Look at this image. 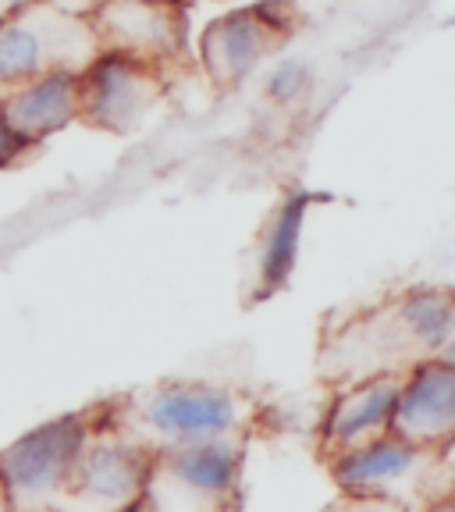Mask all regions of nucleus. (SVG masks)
<instances>
[{
  "mask_svg": "<svg viewBox=\"0 0 455 512\" xmlns=\"http://www.w3.org/2000/svg\"><path fill=\"white\" fill-rule=\"evenodd\" d=\"M455 328L452 288L416 285L384 299L374 310L352 313L320 345L317 370L331 388H349L367 377L409 374L434 360Z\"/></svg>",
  "mask_w": 455,
  "mask_h": 512,
  "instance_id": "nucleus-1",
  "label": "nucleus"
},
{
  "mask_svg": "<svg viewBox=\"0 0 455 512\" xmlns=\"http://www.w3.org/2000/svg\"><path fill=\"white\" fill-rule=\"evenodd\" d=\"M104 420L143 452L239 441L249 445L260 420L253 395L210 381H157L104 402Z\"/></svg>",
  "mask_w": 455,
  "mask_h": 512,
  "instance_id": "nucleus-2",
  "label": "nucleus"
},
{
  "mask_svg": "<svg viewBox=\"0 0 455 512\" xmlns=\"http://www.w3.org/2000/svg\"><path fill=\"white\" fill-rule=\"evenodd\" d=\"M100 406L54 416L0 448V484L15 512H61Z\"/></svg>",
  "mask_w": 455,
  "mask_h": 512,
  "instance_id": "nucleus-3",
  "label": "nucleus"
},
{
  "mask_svg": "<svg viewBox=\"0 0 455 512\" xmlns=\"http://www.w3.org/2000/svg\"><path fill=\"white\" fill-rule=\"evenodd\" d=\"M242 459L246 445L239 441L157 452L143 495L160 512H239Z\"/></svg>",
  "mask_w": 455,
  "mask_h": 512,
  "instance_id": "nucleus-4",
  "label": "nucleus"
},
{
  "mask_svg": "<svg viewBox=\"0 0 455 512\" xmlns=\"http://www.w3.org/2000/svg\"><path fill=\"white\" fill-rule=\"evenodd\" d=\"M100 43L86 15L64 11L50 0L0 25V93L36 79L50 68L82 72Z\"/></svg>",
  "mask_w": 455,
  "mask_h": 512,
  "instance_id": "nucleus-5",
  "label": "nucleus"
},
{
  "mask_svg": "<svg viewBox=\"0 0 455 512\" xmlns=\"http://www.w3.org/2000/svg\"><path fill=\"white\" fill-rule=\"evenodd\" d=\"M328 473L342 495L388 498L409 512H427L445 498L438 477V452L416 448L395 434H384L374 445L356 448L328 463Z\"/></svg>",
  "mask_w": 455,
  "mask_h": 512,
  "instance_id": "nucleus-6",
  "label": "nucleus"
},
{
  "mask_svg": "<svg viewBox=\"0 0 455 512\" xmlns=\"http://www.w3.org/2000/svg\"><path fill=\"white\" fill-rule=\"evenodd\" d=\"M164 93V68L118 50H96L93 61L79 72V121L111 136H132L153 118Z\"/></svg>",
  "mask_w": 455,
  "mask_h": 512,
  "instance_id": "nucleus-7",
  "label": "nucleus"
},
{
  "mask_svg": "<svg viewBox=\"0 0 455 512\" xmlns=\"http://www.w3.org/2000/svg\"><path fill=\"white\" fill-rule=\"evenodd\" d=\"M150 459V452L121 438L107 424L104 402H100V413H96L93 431L79 452L61 512H121L136 498H143Z\"/></svg>",
  "mask_w": 455,
  "mask_h": 512,
  "instance_id": "nucleus-8",
  "label": "nucleus"
},
{
  "mask_svg": "<svg viewBox=\"0 0 455 512\" xmlns=\"http://www.w3.org/2000/svg\"><path fill=\"white\" fill-rule=\"evenodd\" d=\"M89 25L100 50H118L164 72L185 54L189 40L185 0H100L89 11Z\"/></svg>",
  "mask_w": 455,
  "mask_h": 512,
  "instance_id": "nucleus-9",
  "label": "nucleus"
},
{
  "mask_svg": "<svg viewBox=\"0 0 455 512\" xmlns=\"http://www.w3.org/2000/svg\"><path fill=\"white\" fill-rule=\"evenodd\" d=\"M285 29L256 8H235L214 18L200 36V64L217 89H232L256 72V64L271 57Z\"/></svg>",
  "mask_w": 455,
  "mask_h": 512,
  "instance_id": "nucleus-10",
  "label": "nucleus"
},
{
  "mask_svg": "<svg viewBox=\"0 0 455 512\" xmlns=\"http://www.w3.org/2000/svg\"><path fill=\"white\" fill-rule=\"evenodd\" d=\"M402 381H406V374H381L349 384V388H338L328 420H324V434H320L324 466L349 456L356 448L374 445L384 434H392V413L399 402Z\"/></svg>",
  "mask_w": 455,
  "mask_h": 512,
  "instance_id": "nucleus-11",
  "label": "nucleus"
},
{
  "mask_svg": "<svg viewBox=\"0 0 455 512\" xmlns=\"http://www.w3.org/2000/svg\"><path fill=\"white\" fill-rule=\"evenodd\" d=\"M392 434L416 448L441 452L455 441V367L424 360L402 381L392 413Z\"/></svg>",
  "mask_w": 455,
  "mask_h": 512,
  "instance_id": "nucleus-12",
  "label": "nucleus"
},
{
  "mask_svg": "<svg viewBox=\"0 0 455 512\" xmlns=\"http://www.w3.org/2000/svg\"><path fill=\"white\" fill-rule=\"evenodd\" d=\"M0 121L43 146L50 136L79 121V72L50 68L36 79L0 93Z\"/></svg>",
  "mask_w": 455,
  "mask_h": 512,
  "instance_id": "nucleus-13",
  "label": "nucleus"
},
{
  "mask_svg": "<svg viewBox=\"0 0 455 512\" xmlns=\"http://www.w3.org/2000/svg\"><path fill=\"white\" fill-rule=\"evenodd\" d=\"M310 203L313 196L306 189H292L278 203V210H274L271 224H267L264 232V242H260V256H256V285H260L256 296H271V292L288 285L299 260V239H303Z\"/></svg>",
  "mask_w": 455,
  "mask_h": 512,
  "instance_id": "nucleus-14",
  "label": "nucleus"
},
{
  "mask_svg": "<svg viewBox=\"0 0 455 512\" xmlns=\"http://www.w3.org/2000/svg\"><path fill=\"white\" fill-rule=\"evenodd\" d=\"M310 86H313V68L303 57H281L271 68V75H267V96L281 107L303 100L310 93Z\"/></svg>",
  "mask_w": 455,
  "mask_h": 512,
  "instance_id": "nucleus-15",
  "label": "nucleus"
},
{
  "mask_svg": "<svg viewBox=\"0 0 455 512\" xmlns=\"http://www.w3.org/2000/svg\"><path fill=\"white\" fill-rule=\"evenodd\" d=\"M32 150H36V143H29L22 132H15L11 125H4V121H0V171L18 168V164H22Z\"/></svg>",
  "mask_w": 455,
  "mask_h": 512,
  "instance_id": "nucleus-16",
  "label": "nucleus"
},
{
  "mask_svg": "<svg viewBox=\"0 0 455 512\" xmlns=\"http://www.w3.org/2000/svg\"><path fill=\"white\" fill-rule=\"evenodd\" d=\"M324 512H409L399 502L388 498H370V495H338L331 505H324Z\"/></svg>",
  "mask_w": 455,
  "mask_h": 512,
  "instance_id": "nucleus-17",
  "label": "nucleus"
},
{
  "mask_svg": "<svg viewBox=\"0 0 455 512\" xmlns=\"http://www.w3.org/2000/svg\"><path fill=\"white\" fill-rule=\"evenodd\" d=\"M36 4H40V0H0V25L11 22V18H18L22 11L36 8Z\"/></svg>",
  "mask_w": 455,
  "mask_h": 512,
  "instance_id": "nucleus-18",
  "label": "nucleus"
},
{
  "mask_svg": "<svg viewBox=\"0 0 455 512\" xmlns=\"http://www.w3.org/2000/svg\"><path fill=\"white\" fill-rule=\"evenodd\" d=\"M434 360L452 363V367H455V328H452V335L445 338V345H441V349H438V356H434Z\"/></svg>",
  "mask_w": 455,
  "mask_h": 512,
  "instance_id": "nucleus-19",
  "label": "nucleus"
},
{
  "mask_svg": "<svg viewBox=\"0 0 455 512\" xmlns=\"http://www.w3.org/2000/svg\"><path fill=\"white\" fill-rule=\"evenodd\" d=\"M121 512H160V509L150 502V498L143 495V498H136V502H132V505H125V509H121Z\"/></svg>",
  "mask_w": 455,
  "mask_h": 512,
  "instance_id": "nucleus-20",
  "label": "nucleus"
},
{
  "mask_svg": "<svg viewBox=\"0 0 455 512\" xmlns=\"http://www.w3.org/2000/svg\"><path fill=\"white\" fill-rule=\"evenodd\" d=\"M427 512H455V491H452V495H445V498H441V502H434Z\"/></svg>",
  "mask_w": 455,
  "mask_h": 512,
  "instance_id": "nucleus-21",
  "label": "nucleus"
},
{
  "mask_svg": "<svg viewBox=\"0 0 455 512\" xmlns=\"http://www.w3.org/2000/svg\"><path fill=\"white\" fill-rule=\"evenodd\" d=\"M0 512H15V509H11V502H8V495H4V484H0Z\"/></svg>",
  "mask_w": 455,
  "mask_h": 512,
  "instance_id": "nucleus-22",
  "label": "nucleus"
},
{
  "mask_svg": "<svg viewBox=\"0 0 455 512\" xmlns=\"http://www.w3.org/2000/svg\"><path fill=\"white\" fill-rule=\"evenodd\" d=\"M50 4H57V8H64V11H68V4H72V0H50ZM93 4H100V0H93Z\"/></svg>",
  "mask_w": 455,
  "mask_h": 512,
  "instance_id": "nucleus-23",
  "label": "nucleus"
}]
</instances>
